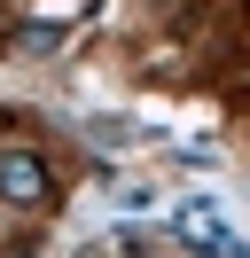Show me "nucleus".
Returning a JSON list of instances; mask_svg holds the SVG:
<instances>
[{"instance_id": "nucleus-1", "label": "nucleus", "mask_w": 250, "mask_h": 258, "mask_svg": "<svg viewBox=\"0 0 250 258\" xmlns=\"http://www.w3.org/2000/svg\"><path fill=\"white\" fill-rule=\"evenodd\" d=\"M47 188H55V172H47L39 149H0V196H8L16 211H39Z\"/></svg>"}]
</instances>
